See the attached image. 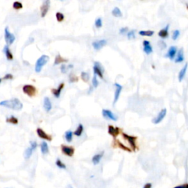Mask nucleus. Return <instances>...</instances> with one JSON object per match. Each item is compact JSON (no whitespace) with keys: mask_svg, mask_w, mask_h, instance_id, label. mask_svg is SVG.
<instances>
[{"mask_svg":"<svg viewBox=\"0 0 188 188\" xmlns=\"http://www.w3.org/2000/svg\"><path fill=\"white\" fill-rule=\"evenodd\" d=\"M36 132H37V135L40 138L44 139V140H47V141H51L52 140V137L46 133L44 129H42L41 128H37V130H36Z\"/></svg>","mask_w":188,"mask_h":188,"instance_id":"obj_9","label":"nucleus"},{"mask_svg":"<svg viewBox=\"0 0 188 188\" xmlns=\"http://www.w3.org/2000/svg\"><path fill=\"white\" fill-rule=\"evenodd\" d=\"M127 37L129 40H133L135 38V30H131L127 33Z\"/></svg>","mask_w":188,"mask_h":188,"instance_id":"obj_38","label":"nucleus"},{"mask_svg":"<svg viewBox=\"0 0 188 188\" xmlns=\"http://www.w3.org/2000/svg\"><path fill=\"white\" fill-rule=\"evenodd\" d=\"M61 72L62 74H65L67 72V66L65 65H62L60 67Z\"/></svg>","mask_w":188,"mask_h":188,"instance_id":"obj_45","label":"nucleus"},{"mask_svg":"<svg viewBox=\"0 0 188 188\" xmlns=\"http://www.w3.org/2000/svg\"><path fill=\"white\" fill-rule=\"evenodd\" d=\"M121 132V129H120V128L115 127L112 125H109L108 126V134H109L110 135L112 136L114 139H115L119 135Z\"/></svg>","mask_w":188,"mask_h":188,"instance_id":"obj_10","label":"nucleus"},{"mask_svg":"<svg viewBox=\"0 0 188 188\" xmlns=\"http://www.w3.org/2000/svg\"><path fill=\"white\" fill-rule=\"evenodd\" d=\"M159 45H160V46L162 47V49H165V48H166V44H165V43H164L162 41H160V42H159Z\"/></svg>","mask_w":188,"mask_h":188,"instance_id":"obj_47","label":"nucleus"},{"mask_svg":"<svg viewBox=\"0 0 188 188\" xmlns=\"http://www.w3.org/2000/svg\"><path fill=\"white\" fill-rule=\"evenodd\" d=\"M114 85H115V94H114L113 104H115V103L118 101V99H119L120 95H121V93L123 87H122V85L118 84V83H115Z\"/></svg>","mask_w":188,"mask_h":188,"instance_id":"obj_13","label":"nucleus"},{"mask_svg":"<svg viewBox=\"0 0 188 188\" xmlns=\"http://www.w3.org/2000/svg\"><path fill=\"white\" fill-rule=\"evenodd\" d=\"M60 1H62V0H60Z\"/></svg>","mask_w":188,"mask_h":188,"instance_id":"obj_53","label":"nucleus"},{"mask_svg":"<svg viewBox=\"0 0 188 188\" xmlns=\"http://www.w3.org/2000/svg\"><path fill=\"white\" fill-rule=\"evenodd\" d=\"M50 7V0H44V3L42 4L41 7V17L44 18L46 15L47 14Z\"/></svg>","mask_w":188,"mask_h":188,"instance_id":"obj_12","label":"nucleus"},{"mask_svg":"<svg viewBox=\"0 0 188 188\" xmlns=\"http://www.w3.org/2000/svg\"><path fill=\"white\" fill-rule=\"evenodd\" d=\"M112 16H115V17H117V18L122 17V16H123V15H122L121 10H120L118 7H115V8L112 10Z\"/></svg>","mask_w":188,"mask_h":188,"instance_id":"obj_29","label":"nucleus"},{"mask_svg":"<svg viewBox=\"0 0 188 188\" xmlns=\"http://www.w3.org/2000/svg\"><path fill=\"white\" fill-rule=\"evenodd\" d=\"M179 35H180V32H179V30H174L173 33V35H172V39L173 40V41H176L178 39V37H179Z\"/></svg>","mask_w":188,"mask_h":188,"instance_id":"obj_39","label":"nucleus"},{"mask_svg":"<svg viewBox=\"0 0 188 188\" xmlns=\"http://www.w3.org/2000/svg\"><path fill=\"white\" fill-rule=\"evenodd\" d=\"M166 114H167V110L165 109V108L161 110V111L157 114V116L152 120L153 123H154V124H159L160 123H161V122L163 121L164 118H165V116H166Z\"/></svg>","mask_w":188,"mask_h":188,"instance_id":"obj_7","label":"nucleus"},{"mask_svg":"<svg viewBox=\"0 0 188 188\" xmlns=\"http://www.w3.org/2000/svg\"><path fill=\"white\" fill-rule=\"evenodd\" d=\"M122 136H123V139L126 140V141L129 143V144L130 145V147L132 148V151H136L137 149V143H136V140H137V137H135V136L129 135L127 134L124 133V132H122Z\"/></svg>","mask_w":188,"mask_h":188,"instance_id":"obj_4","label":"nucleus"},{"mask_svg":"<svg viewBox=\"0 0 188 188\" xmlns=\"http://www.w3.org/2000/svg\"><path fill=\"white\" fill-rule=\"evenodd\" d=\"M78 80H79L78 76H76V75H74L72 73L70 74V75H69V82H70L71 83H76V82H78Z\"/></svg>","mask_w":188,"mask_h":188,"instance_id":"obj_35","label":"nucleus"},{"mask_svg":"<svg viewBox=\"0 0 188 188\" xmlns=\"http://www.w3.org/2000/svg\"><path fill=\"white\" fill-rule=\"evenodd\" d=\"M119 32H120V34H121V35L126 34V33L128 32V27H123V28H121V30H120Z\"/></svg>","mask_w":188,"mask_h":188,"instance_id":"obj_44","label":"nucleus"},{"mask_svg":"<svg viewBox=\"0 0 188 188\" xmlns=\"http://www.w3.org/2000/svg\"><path fill=\"white\" fill-rule=\"evenodd\" d=\"M81 79L83 82L85 83H87L89 81V79H90V75H89L88 73L87 72H82L81 73Z\"/></svg>","mask_w":188,"mask_h":188,"instance_id":"obj_33","label":"nucleus"},{"mask_svg":"<svg viewBox=\"0 0 188 188\" xmlns=\"http://www.w3.org/2000/svg\"><path fill=\"white\" fill-rule=\"evenodd\" d=\"M33 148H32L31 147H29L27 148L26 150H25L24 153V157L25 159H26V160H28V159H30V157H31L32 154H33Z\"/></svg>","mask_w":188,"mask_h":188,"instance_id":"obj_31","label":"nucleus"},{"mask_svg":"<svg viewBox=\"0 0 188 188\" xmlns=\"http://www.w3.org/2000/svg\"><path fill=\"white\" fill-rule=\"evenodd\" d=\"M22 91L24 94L28 96L30 98L35 96L37 93V88L34 85H24L23 87H22Z\"/></svg>","mask_w":188,"mask_h":188,"instance_id":"obj_3","label":"nucleus"},{"mask_svg":"<svg viewBox=\"0 0 188 188\" xmlns=\"http://www.w3.org/2000/svg\"><path fill=\"white\" fill-rule=\"evenodd\" d=\"M5 41H6L7 44H8V46L13 44V42H14L15 40H16L15 35L13 34H12V33L8 30V27H5Z\"/></svg>","mask_w":188,"mask_h":188,"instance_id":"obj_8","label":"nucleus"},{"mask_svg":"<svg viewBox=\"0 0 188 188\" xmlns=\"http://www.w3.org/2000/svg\"><path fill=\"white\" fill-rule=\"evenodd\" d=\"M0 106L5 107L8 109L13 110H21L23 108V104L19 99H11L9 100H5L0 102Z\"/></svg>","mask_w":188,"mask_h":188,"instance_id":"obj_1","label":"nucleus"},{"mask_svg":"<svg viewBox=\"0 0 188 188\" xmlns=\"http://www.w3.org/2000/svg\"><path fill=\"white\" fill-rule=\"evenodd\" d=\"M187 67H188V64L185 63V65H184V67L181 69V71H179V76H178V78H179V81L182 82L183 80V79L185 78V75H186L187 73Z\"/></svg>","mask_w":188,"mask_h":188,"instance_id":"obj_23","label":"nucleus"},{"mask_svg":"<svg viewBox=\"0 0 188 188\" xmlns=\"http://www.w3.org/2000/svg\"><path fill=\"white\" fill-rule=\"evenodd\" d=\"M169 24H168L165 28L162 29V30L159 32L158 35L163 39L167 38L168 37V35H169Z\"/></svg>","mask_w":188,"mask_h":188,"instance_id":"obj_19","label":"nucleus"},{"mask_svg":"<svg viewBox=\"0 0 188 188\" xmlns=\"http://www.w3.org/2000/svg\"><path fill=\"white\" fill-rule=\"evenodd\" d=\"M61 151L64 155L67 156V157H73L74 154L75 153V149L73 146H66V145H61Z\"/></svg>","mask_w":188,"mask_h":188,"instance_id":"obj_6","label":"nucleus"},{"mask_svg":"<svg viewBox=\"0 0 188 188\" xmlns=\"http://www.w3.org/2000/svg\"><path fill=\"white\" fill-rule=\"evenodd\" d=\"M185 60V56H184V49L182 48H181L179 51H177V55L176 58L175 59V62L176 63H180L182 62Z\"/></svg>","mask_w":188,"mask_h":188,"instance_id":"obj_20","label":"nucleus"},{"mask_svg":"<svg viewBox=\"0 0 188 188\" xmlns=\"http://www.w3.org/2000/svg\"><path fill=\"white\" fill-rule=\"evenodd\" d=\"M152 187V184L151 183H146V185L143 186V188H151Z\"/></svg>","mask_w":188,"mask_h":188,"instance_id":"obj_48","label":"nucleus"},{"mask_svg":"<svg viewBox=\"0 0 188 188\" xmlns=\"http://www.w3.org/2000/svg\"><path fill=\"white\" fill-rule=\"evenodd\" d=\"M49 60V57L47 55H42L37 59V60L36 61L35 67V71L36 73H40L43 67L47 63Z\"/></svg>","mask_w":188,"mask_h":188,"instance_id":"obj_2","label":"nucleus"},{"mask_svg":"<svg viewBox=\"0 0 188 188\" xmlns=\"http://www.w3.org/2000/svg\"><path fill=\"white\" fill-rule=\"evenodd\" d=\"M103 156H104V151H101L99 154H95V155L93 156V158H92V162H93V165H98V164H99L100 161H101V160L102 159Z\"/></svg>","mask_w":188,"mask_h":188,"instance_id":"obj_21","label":"nucleus"},{"mask_svg":"<svg viewBox=\"0 0 188 188\" xmlns=\"http://www.w3.org/2000/svg\"><path fill=\"white\" fill-rule=\"evenodd\" d=\"M143 51H144V52L146 53V55H150L151 53H152L153 49L152 47H151V44H150L149 41L145 40V41H143Z\"/></svg>","mask_w":188,"mask_h":188,"instance_id":"obj_17","label":"nucleus"},{"mask_svg":"<svg viewBox=\"0 0 188 188\" xmlns=\"http://www.w3.org/2000/svg\"><path fill=\"white\" fill-rule=\"evenodd\" d=\"M92 85H93V87H97L99 85V81L98 79H97L96 75L94 74V76H93V79H92Z\"/></svg>","mask_w":188,"mask_h":188,"instance_id":"obj_36","label":"nucleus"},{"mask_svg":"<svg viewBox=\"0 0 188 188\" xmlns=\"http://www.w3.org/2000/svg\"><path fill=\"white\" fill-rule=\"evenodd\" d=\"M41 153H42L44 155L45 154H47L49 151V146L46 142H42L41 144Z\"/></svg>","mask_w":188,"mask_h":188,"instance_id":"obj_27","label":"nucleus"},{"mask_svg":"<svg viewBox=\"0 0 188 188\" xmlns=\"http://www.w3.org/2000/svg\"><path fill=\"white\" fill-rule=\"evenodd\" d=\"M83 131H84V126H83V125L82 123H79L76 130L74 132V135L75 136H76V137H80L83 135Z\"/></svg>","mask_w":188,"mask_h":188,"instance_id":"obj_25","label":"nucleus"},{"mask_svg":"<svg viewBox=\"0 0 188 188\" xmlns=\"http://www.w3.org/2000/svg\"><path fill=\"white\" fill-rule=\"evenodd\" d=\"M56 18L58 22H61L64 20V15L62 14V12H58L56 13Z\"/></svg>","mask_w":188,"mask_h":188,"instance_id":"obj_40","label":"nucleus"},{"mask_svg":"<svg viewBox=\"0 0 188 188\" xmlns=\"http://www.w3.org/2000/svg\"><path fill=\"white\" fill-rule=\"evenodd\" d=\"M12 7L15 10H20L23 8V5L19 2H15L14 3L12 4Z\"/></svg>","mask_w":188,"mask_h":188,"instance_id":"obj_37","label":"nucleus"},{"mask_svg":"<svg viewBox=\"0 0 188 188\" xmlns=\"http://www.w3.org/2000/svg\"><path fill=\"white\" fill-rule=\"evenodd\" d=\"M3 51L5 54V56H6L7 59H8V60H13V55H12V54L11 53L8 46H5L4 47Z\"/></svg>","mask_w":188,"mask_h":188,"instance_id":"obj_24","label":"nucleus"},{"mask_svg":"<svg viewBox=\"0 0 188 188\" xmlns=\"http://www.w3.org/2000/svg\"><path fill=\"white\" fill-rule=\"evenodd\" d=\"M113 144H115L116 147L119 148H121V149L123 150V151H128V152H131V151H132L131 148H129V147H127L126 146H125L124 144H123V143H122L120 141V140H114Z\"/></svg>","mask_w":188,"mask_h":188,"instance_id":"obj_18","label":"nucleus"},{"mask_svg":"<svg viewBox=\"0 0 188 188\" xmlns=\"http://www.w3.org/2000/svg\"><path fill=\"white\" fill-rule=\"evenodd\" d=\"M173 188H188V184H183V185H178V186L174 187Z\"/></svg>","mask_w":188,"mask_h":188,"instance_id":"obj_46","label":"nucleus"},{"mask_svg":"<svg viewBox=\"0 0 188 188\" xmlns=\"http://www.w3.org/2000/svg\"><path fill=\"white\" fill-rule=\"evenodd\" d=\"M55 163H56V165L58 166V168H60V169H66V165H65L60 159H58V160H56V162H55Z\"/></svg>","mask_w":188,"mask_h":188,"instance_id":"obj_34","label":"nucleus"},{"mask_svg":"<svg viewBox=\"0 0 188 188\" xmlns=\"http://www.w3.org/2000/svg\"><path fill=\"white\" fill-rule=\"evenodd\" d=\"M6 122L7 123H11V124L16 125V124H18V123H19V119H18L16 117L12 115V116H10V117H9V118H7Z\"/></svg>","mask_w":188,"mask_h":188,"instance_id":"obj_30","label":"nucleus"},{"mask_svg":"<svg viewBox=\"0 0 188 188\" xmlns=\"http://www.w3.org/2000/svg\"><path fill=\"white\" fill-rule=\"evenodd\" d=\"M73 67H74V65H71H71H69V66H68V69H69H69H72V68H73Z\"/></svg>","mask_w":188,"mask_h":188,"instance_id":"obj_49","label":"nucleus"},{"mask_svg":"<svg viewBox=\"0 0 188 188\" xmlns=\"http://www.w3.org/2000/svg\"><path fill=\"white\" fill-rule=\"evenodd\" d=\"M93 72H94V74L98 76L99 78L104 79V68L99 62H94Z\"/></svg>","mask_w":188,"mask_h":188,"instance_id":"obj_5","label":"nucleus"},{"mask_svg":"<svg viewBox=\"0 0 188 188\" xmlns=\"http://www.w3.org/2000/svg\"><path fill=\"white\" fill-rule=\"evenodd\" d=\"M176 54H177V48L176 46H172L169 48L165 57L169 58L170 60H173L176 57Z\"/></svg>","mask_w":188,"mask_h":188,"instance_id":"obj_15","label":"nucleus"},{"mask_svg":"<svg viewBox=\"0 0 188 188\" xmlns=\"http://www.w3.org/2000/svg\"><path fill=\"white\" fill-rule=\"evenodd\" d=\"M2 81V78H0V84H1Z\"/></svg>","mask_w":188,"mask_h":188,"instance_id":"obj_50","label":"nucleus"},{"mask_svg":"<svg viewBox=\"0 0 188 188\" xmlns=\"http://www.w3.org/2000/svg\"><path fill=\"white\" fill-rule=\"evenodd\" d=\"M30 147H31L32 148H33V151H35V150L36 148H37V143H36L35 141L30 142Z\"/></svg>","mask_w":188,"mask_h":188,"instance_id":"obj_42","label":"nucleus"},{"mask_svg":"<svg viewBox=\"0 0 188 188\" xmlns=\"http://www.w3.org/2000/svg\"><path fill=\"white\" fill-rule=\"evenodd\" d=\"M154 32L152 30H142L139 32V35L142 36H147V37H151L154 35Z\"/></svg>","mask_w":188,"mask_h":188,"instance_id":"obj_32","label":"nucleus"},{"mask_svg":"<svg viewBox=\"0 0 188 188\" xmlns=\"http://www.w3.org/2000/svg\"><path fill=\"white\" fill-rule=\"evenodd\" d=\"M102 115L104 118H105L106 119L108 120H112V121H116L118 120V117L112 112V111L109 110H106L104 109L102 110Z\"/></svg>","mask_w":188,"mask_h":188,"instance_id":"obj_11","label":"nucleus"},{"mask_svg":"<svg viewBox=\"0 0 188 188\" xmlns=\"http://www.w3.org/2000/svg\"><path fill=\"white\" fill-rule=\"evenodd\" d=\"M64 86H65L64 83H60L57 88L51 89V93H52V94L54 95V96H55V98H60L61 93H62V90H63L64 88Z\"/></svg>","mask_w":188,"mask_h":188,"instance_id":"obj_14","label":"nucleus"},{"mask_svg":"<svg viewBox=\"0 0 188 188\" xmlns=\"http://www.w3.org/2000/svg\"><path fill=\"white\" fill-rule=\"evenodd\" d=\"M74 132L72 131H67L65 134V139L68 143H71L73 140Z\"/></svg>","mask_w":188,"mask_h":188,"instance_id":"obj_28","label":"nucleus"},{"mask_svg":"<svg viewBox=\"0 0 188 188\" xmlns=\"http://www.w3.org/2000/svg\"><path fill=\"white\" fill-rule=\"evenodd\" d=\"M187 10H188V5H187Z\"/></svg>","mask_w":188,"mask_h":188,"instance_id":"obj_51","label":"nucleus"},{"mask_svg":"<svg viewBox=\"0 0 188 188\" xmlns=\"http://www.w3.org/2000/svg\"><path fill=\"white\" fill-rule=\"evenodd\" d=\"M68 62V59H65V58H63L62 57H61L60 55H58V56L55 58V62H54V65H59L60 63H64V62Z\"/></svg>","mask_w":188,"mask_h":188,"instance_id":"obj_26","label":"nucleus"},{"mask_svg":"<svg viewBox=\"0 0 188 188\" xmlns=\"http://www.w3.org/2000/svg\"><path fill=\"white\" fill-rule=\"evenodd\" d=\"M44 110H46V112H50V110H51V107H52V106H51V100L49 99V97H45V98H44Z\"/></svg>","mask_w":188,"mask_h":188,"instance_id":"obj_22","label":"nucleus"},{"mask_svg":"<svg viewBox=\"0 0 188 188\" xmlns=\"http://www.w3.org/2000/svg\"><path fill=\"white\" fill-rule=\"evenodd\" d=\"M69 188H73V187H71V186H70V187H69Z\"/></svg>","mask_w":188,"mask_h":188,"instance_id":"obj_52","label":"nucleus"},{"mask_svg":"<svg viewBox=\"0 0 188 188\" xmlns=\"http://www.w3.org/2000/svg\"><path fill=\"white\" fill-rule=\"evenodd\" d=\"M93 47L94 49L96 50H100L101 49H102L104 46L107 45V41L106 40H100V41H94L92 44Z\"/></svg>","mask_w":188,"mask_h":188,"instance_id":"obj_16","label":"nucleus"},{"mask_svg":"<svg viewBox=\"0 0 188 188\" xmlns=\"http://www.w3.org/2000/svg\"><path fill=\"white\" fill-rule=\"evenodd\" d=\"M13 79V76H12V74H5V76H4L2 79L8 80V79Z\"/></svg>","mask_w":188,"mask_h":188,"instance_id":"obj_43","label":"nucleus"},{"mask_svg":"<svg viewBox=\"0 0 188 188\" xmlns=\"http://www.w3.org/2000/svg\"><path fill=\"white\" fill-rule=\"evenodd\" d=\"M95 25L97 28H101V26H102V20H101V18H98V19L96 20Z\"/></svg>","mask_w":188,"mask_h":188,"instance_id":"obj_41","label":"nucleus"}]
</instances>
